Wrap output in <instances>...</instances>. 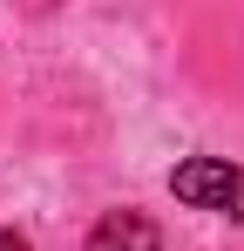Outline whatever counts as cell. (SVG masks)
Returning a JSON list of instances; mask_svg holds the SVG:
<instances>
[{"label":"cell","mask_w":244,"mask_h":251,"mask_svg":"<svg viewBox=\"0 0 244 251\" xmlns=\"http://www.w3.org/2000/svg\"><path fill=\"white\" fill-rule=\"evenodd\" d=\"M88 251H163V238H156V224L143 210H109L88 231Z\"/></svg>","instance_id":"7a4b0ae2"},{"label":"cell","mask_w":244,"mask_h":251,"mask_svg":"<svg viewBox=\"0 0 244 251\" xmlns=\"http://www.w3.org/2000/svg\"><path fill=\"white\" fill-rule=\"evenodd\" d=\"M0 251H34V245H27V231H0Z\"/></svg>","instance_id":"3957f363"},{"label":"cell","mask_w":244,"mask_h":251,"mask_svg":"<svg viewBox=\"0 0 244 251\" xmlns=\"http://www.w3.org/2000/svg\"><path fill=\"white\" fill-rule=\"evenodd\" d=\"M170 197L190 210H217V217L244 224V170L224 163V156H183L170 170Z\"/></svg>","instance_id":"6da1fadb"}]
</instances>
